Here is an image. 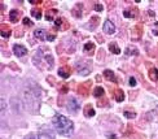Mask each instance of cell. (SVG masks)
<instances>
[{
	"instance_id": "18",
	"label": "cell",
	"mask_w": 158,
	"mask_h": 139,
	"mask_svg": "<svg viewBox=\"0 0 158 139\" xmlns=\"http://www.w3.org/2000/svg\"><path fill=\"white\" fill-rule=\"evenodd\" d=\"M57 14V9H48L46 10V18L47 21H53Z\"/></svg>"
},
{
	"instance_id": "31",
	"label": "cell",
	"mask_w": 158,
	"mask_h": 139,
	"mask_svg": "<svg viewBox=\"0 0 158 139\" xmlns=\"http://www.w3.org/2000/svg\"><path fill=\"white\" fill-rule=\"evenodd\" d=\"M25 139H39V138H38V135H35V134H32V133H30V134H27V135L25 137Z\"/></svg>"
},
{
	"instance_id": "25",
	"label": "cell",
	"mask_w": 158,
	"mask_h": 139,
	"mask_svg": "<svg viewBox=\"0 0 158 139\" xmlns=\"http://www.w3.org/2000/svg\"><path fill=\"white\" fill-rule=\"evenodd\" d=\"M82 7H83V5H82V4H77V7H75L74 8V10H73V14L75 16V17H80V16H82Z\"/></svg>"
},
{
	"instance_id": "15",
	"label": "cell",
	"mask_w": 158,
	"mask_h": 139,
	"mask_svg": "<svg viewBox=\"0 0 158 139\" xmlns=\"http://www.w3.org/2000/svg\"><path fill=\"white\" fill-rule=\"evenodd\" d=\"M95 48H96V46H95V43H92V42H88L87 44H84V52L88 53L90 56H92V55H94Z\"/></svg>"
},
{
	"instance_id": "33",
	"label": "cell",
	"mask_w": 158,
	"mask_h": 139,
	"mask_svg": "<svg viewBox=\"0 0 158 139\" xmlns=\"http://www.w3.org/2000/svg\"><path fill=\"white\" fill-rule=\"evenodd\" d=\"M130 86H136V79L134 78V77H131V78H130Z\"/></svg>"
},
{
	"instance_id": "26",
	"label": "cell",
	"mask_w": 158,
	"mask_h": 139,
	"mask_svg": "<svg viewBox=\"0 0 158 139\" xmlns=\"http://www.w3.org/2000/svg\"><path fill=\"white\" fill-rule=\"evenodd\" d=\"M31 14L34 16L35 18H38V20H39V18H42V10H40V9H38V8L32 9V10H31Z\"/></svg>"
},
{
	"instance_id": "41",
	"label": "cell",
	"mask_w": 158,
	"mask_h": 139,
	"mask_svg": "<svg viewBox=\"0 0 158 139\" xmlns=\"http://www.w3.org/2000/svg\"><path fill=\"white\" fill-rule=\"evenodd\" d=\"M156 110H157V112H158V107H157V109H156Z\"/></svg>"
},
{
	"instance_id": "4",
	"label": "cell",
	"mask_w": 158,
	"mask_h": 139,
	"mask_svg": "<svg viewBox=\"0 0 158 139\" xmlns=\"http://www.w3.org/2000/svg\"><path fill=\"white\" fill-rule=\"evenodd\" d=\"M66 107L68 109L70 110L72 113H77L78 110H79V103H78V100L75 99V98H69L68 99V104H66Z\"/></svg>"
},
{
	"instance_id": "30",
	"label": "cell",
	"mask_w": 158,
	"mask_h": 139,
	"mask_svg": "<svg viewBox=\"0 0 158 139\" xmlns=\"http://www.w3.org/2000/svg\"><path fill=\"white\" fill-rule=\"evenodd\" d=\"M16 37H22L24 35V30L21 29V27H18V29H16Z\"/></svg>"
},
{
	"instance_id": "28",
	"label": "cell",
	"mask_w": 158,
	"mask_h": 139,
	"mask_svg": "<svg viewBox=\"0 0 158 139\" xmlns=\"http://www.w3.org/2000/svg\"><path fill=\"white\" fill-rule=\"evenodd\" d=\"M124 116H126L127 118H135L136 113L134 112V110H126V112H124Z\"/></svg>"
},
{
	"instance_id": "27",
	"label": "cell",
	"mask_w": 158,
	"mask_h": 139,
	"mask_svg": "<svg viewBox=\"0 0 158 139\" xmlns=\"http://www.w3.org/2000/svg\"><path fill=\"white\" fill-rule=\"evenodd\" d=\"M126 55H138V49L136 48H131V47H127L126 48Z\"/></svg>"
},
{
	"instance_id": "16",
	"label": "cell",
	"mask_w": 158,
	"mask_h": 139,
	"mask_svg": "<svg viewBox=\"0 0 158 139\" xmlns=\"http://www.w3.org/2000/svg\"><path fill=\"white\" fill-rule=\"evenodd\" d=\"M99 22H100V18L99 17H92L91 21L88 22V25H87V27L91 30H95L97 26H99Z\"/></svg>"
},
{
	"instance_id": "20",
	"label": "cell",
	"mask_w": 158,
	"mask_h": 139,
	"mask_svg": "<svg viewBox=\"0 0 158 139\" xmlns=\"http://www.w3.org/2000/svg\"><path fill=\"white\" fill-rule=\"evenodd\" d=\"M84 114H86V117H92V116H95V109L92 108L91 104H87V105H86Z\"/></svg>"
},
{
	"instance_id": "24",
	"label": "cell",
	"mask_w": 158,
	"mask_h": 139,
	"mask_svg": "<svg viewBox=\"0 0 158 139\" xmlns=\"http://www.w3.org/2000/svg\"><path fill=\"white\" fill-rule=\"evenodd\" d=\"M104 94H105V91H104V88H102V87H96L95 91H94L95 98H102V96H104Z\"/></svg>"
},
{
	"instance_id": "21",
	"label": "cell",
	"mask_w": 158,
	"mask_h": 139,
	"mask_svg": "<svg viewBox=\"0 0 158 139\" xmlns=\"http://www.w3.org/2000/svg\"><path fill=\"white\" fill-rule=\"evenodd\" d=\"M114 99L117 100V102H123L124 100V94H123V91L121 90V88H118V90L116 91V94H114Z\"/></svg>"
},
{
	"instance_id": "37",
	"label": "cell",
	"mask_w": 158,
	"mask_h": 139,
	"mask_svg": "<svg viewBox=\"0 0 158 139\" xmlns=\"http://www.w3.org/2000/svg\"><path fill=\"white\" fill-rule=\"evenodd\" d=\"M108 103V100H102V102H100L99 103V105H100V107H104V105Z\"/></svg>"
},
{
	"instance_id": "34",
	"label": "cell",
	"mask_w": 158,
	"mask_h": 139,
	"mask_svg": "<svg viewBox=\"0 0 158 139\" xmlns=\"http://www.w3.org/2000/svg\"><path fill=\"white\" fill-rule=\"evenodd\" d=\"M95 9L97 10V12H102V5L101 4H96L95 5Z\"/></svg>"
},
{
	"instance_id": "35",
	"label": "cell",
	"mask_w": 158,
	"mask_h": 139,
	"mask_svg": "<svg viewBox=\"0 0 158 139\" xmlns=\"http://www.w3.org/2000/svg\"><path fill=\"white\" fill-rule=\"evenodd\" d=\"M106 137H108L109 139H118V138L116 137V134H113V133H109V134H108Z\"/></svg>"
},
{
	"instance_id": "12",
	"label": "cell",
	"mask_w": 158,
	"mask_h": 139,
	"mask_svg": "<svg viewBox=\"0 0 158 139\" xmlns=\"http://www.w3.org/2000/svg\"><path fill=\"white\" fill-rule=\"evenodd\" d=\"M60 26H62V29L66 30L68 27H69V24H68V22L65 21L64 18L60 17V18H57V20H56V22H54V29H56V30H57V29H60Z\"/></svg>"
},
{
	"instance_id": "9",
	"label": "cell",
	"mask_w": 158,
	"mask_h": 139,
	"mask_svg": "<svg viewBox=\"0 0 158 139\" xmlns=\"http://www.w3.org/2000/svg\"><path fill=\"white\" fill-rule=\"evenodd\" d=\"M104 31L106 33V34H114V31H116V26H114V24L112 21L106 20L105 24H104Z\"/></svg>"
},
{
	"instance_id": "1",
	"label": "cell",
	"mask_w": 158,
	"mask_h": 139,
	"mask_svg": "<svg viewBox=\"0 0 158 139\" xmlns=\"http://www.w3.org/2000/svg\"><path fill=\"white\" fill-rule=\"evenodd\" d=\"M52 122L56 130L60 135H64V137H70L74 131V124L69 118L64 117L61 114H56L54 117L52 118Z\"/></svg>"
},
{
	"instance_id": "40",
	"label": "cell",
	"mask_w": 158,
	"mask_h": 139,
	"mask_svg": "<svg viewBox=\"0 0 158 139\" xmlns=\"http://www.w3.org/2000/svg\"><path fill=\"white\" fill-rule=\"evenodd\" d=\"M97 39H99V41H100V43H104V39H102V38H101L100 35H97Z\"/></svg>"
},
{
	"instance_id": "8",
	"label": "cell",
	"mask_w": 158,
	"mask_h": 139,
	"mask_svg": "<svg viewBox=\"0 0 158 139\" xmlns=\"http://www.w3.org/2000/svg\"><path fill=\"white\" fill-rule=\"evenodd\" d=\"M70 74H72V69H70V66H68V65H64L58 69V75L61 77V78H69Z\"/></svg>"
},
{
	"instance_id": "6",
	"label": "cell",
	"mask_w": 158,
	"mask_h": 139,
	"mask_svg": "<svg viewBox=\"0 0 158 139\" xmlns=\"http://www.w3.org/2000/svg\"><path fill=\"white\" fill-rule=\"evenodd\" d=\"M77 70L79 71V74H80V75H88V74H90V71H91V70H90V68L83 63V61H79V63L77 64Z\"/></svg>"
},
{
	"instance_id": "32",
	"label": "cell",
	"mask_w": 158,
	"mask_h": 139,
	"mask_svg": "<svg viewBox=\"0 0 158 139\" xmlns=\"http://www.w3.org/2000/svg\"><path fill=\"white\" fill-rule=\"evenodd\" d=\"M68 90H69V87H68L66 85H64V86L61 87V90H60V94H62V95H64V94L68 92Z\"/></svg>"
},
{
	"instance_id": "5",
	"label": "cell",
	"mask_w": 158,
	"mask_h": 139,
	"mask_svg": "<svg viewBox=\"0 0 158 139\" xmlns=\"http://www.w3.org/2000/svg\"><path fill=\"white\" fill-rule=\"evenodd\" d=\"M91 85H92V82H91V81L82 83V85H79V86H78V92L80 94V95H83V96L88 95V90H90Z\"/></svg>"
},
{
	"instance_id": "22",
	"label": "cell",
	"mask_w": 158,
	"mask_h": 139,
	"mask_svg": "<svg viewBox=\"0 0 158 139\" xmlns=\"http://www.w3.org/2000/svg\"><path fill=\"white\" fill-rule=\"evenodd\" d=\"M149 78L152 79V81H158V69H156V68H152L150 70H149Z\"/></svg>"
},
{
	"instance_id": "10",
	"label": "cell",
	"mask_w": 158,
	"mask_h": 139,
	"mask_svg": "<svg viewBox=\"0 0 158 139\" xmlns=\"http://www.w3.org/2000/svg\"><path fill=\"white\" fill-rule=\"evenodd\" d=\"M34 37L36 38V39H40V41H46V39H48V35L47 34V31L46 30H43V29H38V30H35V33H34Z\"/></svg>"
},
{
	"instance_id": "38",
	"label": "cell",
	"mask_w": 158,
	"mask_h": 139,
	"mask_svg": "<svg viewBox=\"0 0 158 139\" xmlns=\"http://www.w3.org/2000/svg\"><path fill=\"white\" fill-rule=\"evenodd\" d=\"M4 108H5V104H4V100L2 99V113L4 114Z\"/></svg>"
},
{
	"instance_id": "39",
	"label": "cell",
	"mask_w": 158,
	"mask_h": 139,
	"mask_svg": "<svg viewBox=\"0 0 158 139\" xmlns=\"http://www.w3.org/2000/svg\"><path fill=\"white\" fill-rule=\"evenodd\" d=\"M30 4H42V2H34V0H31Z\"/></svg>"
},
{
	"instance_id": "13",
	"label": "cell",
	"mask_w": 158,
	"mask_h": 139,
	"mask_svg": "<svg viewBox=\"0 0 158 139\" xmlns=\"http://www.w3.org/2000/svg\"><path fill=\"white\" fill-rule=\"evenodd\" d=\"M20 16H21V10H18V9H13V10H10V13H9V18H10V21L13 22H17L18 20H20Z\"/></svg>"
},
{
	"instance_id": "7",
	"label": "cell",
	"mask_w": 158,
	"mask_h": 139,
	"mask_svg": "<svg viewBox=\"0 0 158 139\" xmlns=\"http://www.w3.org/2000/svg\"><path fill=\"white\" fill-rule=\"evenodd\" d=\"M13 52H14L16 56L22 57V56H25V55L27 53V49L24 46H21V44H14V46H13Z\"/></svg>"
},
{
	"instance_id": "19",
	"label": "cell",
	"mask_w": 158,
	"mask_h": 139,
	"mask_svg": "<svg viewBox=\"0 0 158 139\" xmlns=\"http://www.w3.org/2000/svg\"><path fill=\"white\" fill-rule=\"evenodd\" d=\"M141 31H143V26H141V25H136L135 29H134V34H132L134 39H138V38L141 37V34H143Z\"/></svg>"
},
{
	"instance_id": "36",
	"label": "cell",
	"mask_w": 158,
	"mask_h": 139,
	"mask_svg": "<svg viewBox=\"0 0 158 139\" xmlns=\"http://www.w3.org/2000/svg\"><path fill=\"white\" fill-rule=\"evenodd\" d=\"M48 81H50V82H51V85H52V86H54V85H56V83H57L56 81H54V79L52 78V77H48Z\"/></svg>"
},
{
	"instance_id": "23",
	"label": "cell",
	"mask_w": 158,
	"mask_h": 139,
	"mask_svg": "<svg viewBox=\"0 0 158 139\" xmlns=\"http://www.w3.org/2000/svg\"><path fill=\"white\" fill-rule=\"evenodd\" d=\"M109 49H110V52H113V53H116V55H118L119 52H121V49H119V47H118V44H117L116 42H112L110 44H109Z\"/></svg>"
},
{
	"instance_id": "29",
	"label": "cell",
	"mask_w": 158,
	"mask_h": 139,
	"mask_svg": "<svg viewBox=\"0 0 158 139\" xmlns=\"http://www.w3.org/2000/svg\"><path fill=\"white\" fill-rule=\"evenodd\" d=\"M22 24H24V26H26V27H31V26H32V22H31L29 18H26V17L22 20Z\"/></svg>"
},
{
	"instance_id": "17",
	"label": "cell",
	"mask_w": 158,
	"mask_h": 139,
	"mask_svg": "<svg viewBox=\"0 0 158 139\" xmlns=\"http://www.w3.org/2000/svg\"><path fill=\"white\" fill-rule=\"evenodd\" d=\"M12 35V30L8 25H2V37L3 38H9Z\"/></svg>"
},
{
	"instance_id": "14",
	"label": "cell",
	"mask_w": 158,
	"mask_h": 139,
	"mask_svg": "<svg viewBox=\"0 0 158 139\" xmlns=\"http://www.w3.org/2000/svg\"><path fill=\"white\" fill-rule=\"evenodd\" d=\"M123 16L126 18H135L138 16V9L136 8H131V9H127L123 12Z\"/></svg>"
},
{
	"instance_id": "11",
	"label": "cell",
	"mask_w": 158,
	"mask_h": 139,
	"mask_svg": "<svg viewBox=\"0 0 158 139\" xmlns=\"http://www.w3.org/2000/svg\"><path fill=\"white\" fill-rule=\"evenodd\" d=\"M104 77L108 79V81H110V82H113V83H118V79H117V77L114 75V73L112 70H104Z\"/></svg>"
},
{
	"instance_id": "2",
	"label": "cell",
	"mask_w": 158,
	"mask_h": 139,
	"mask_svg": "<svg viewBox=\"0 0 158 139\" xmlns=\"http://www.w3.org/2000/svg\"><path fill=\"white\" fill-rule=\"evenodd\" d=\"M34 64L40 69H52L54 65V59L51 53H48V48H40L34 56Z\"/></svg>"
},
{
	"instance_id": "3",
	"label": "cell",
	"mask_w": 158,
	"mask_h": 139,
	"mask_svg": "<svg viewBox=\"0 0 158 139\" xmlns=\"http://www.w3.org/2000/svg\"><path fill=\"white\" fill-rule=\"evenodd\" d=\"M25 103L31 112L38 110V108H39V103H40L39 91L35 92L34 87H30V88H27V90H25Z\"/></svg>"
}]
</instances>
